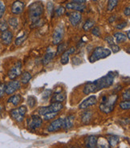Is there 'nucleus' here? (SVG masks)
Here are the masks:
<instances>
[{"label":"nucleus","mask_w":130,"mask_h":148,"mask_svg":"<svg viewBox=\"0 0 130 148\" xmlns=\"http://www.w3.org/2000/svg\"><path fill=\"white\" fill-rule=\"evenodd\" d=\"M44 5L40 2H35L30 5L28 8V17L32 23H38L40 17L44 14Z\"/></svg>","instance_id":"nucleus-2"},{"label":"nucleus","mask_w":130,"mask_h":148,"mask_svg":"<svg viewBox=\"0 0 130 148\" xmlns=\"http://www.w3.org/2000/svg\"><path fill=\"white\" fill-rule=\"evenodd\" d=\"M76 52V48H67L65 52H63L61 56V59H60V63L62 64L63 65L67 64L69 62V57H70L71 54H73Z\"/></svg>","instance_id":"nucleus-17"},{"label":"nucleus","mask_w":130,"mask_h":148,"mask_svg":"<svg viewBox=\"0 0 130 148\" xmlns=\"http://www.w3.org/2000/svg\"><path fill=\"white\" fill-rule=\"evenodd\" d=\"M115 77L116 74L113 72H109L105 76L100 77V79H98L97 81H94V82L97 85L98 90H100V89H105V88H108V87H110L113 85Z\"/></svg>","instance_id":"nucleus-4"},{"label":"nucleus","mask_w":130,"mask_h":148,"mask_svg":"<svg viewBox=\"0 0 130 148\" xmlns=\"http://www.w3.org/2000/svg\"><path fill=\"white\" fill-rule=\"evenodd\" d=\"M43 119H41L39 115H32L30 119L27 120V125L29 129L31 130H36L39 128L42 125Z\"/></svg>","instance_id":"nucleus-10"},{"label":"nucleus","mask_w":130,"mask_h":148,"mask_svg":"<svg viewBox=\"0 0 130 148\" xmlns=\"http://www.w3.org/2000/svg\"><path fill=\"white\" fill-rule=\"evenodd\" d=\"M108 143L110 147H116V145L119 143L120 138L117 136H115V135H110L108 137Z\"/></svg>","instance_id":"nucleus-24"},{"label":"nucleus","mask_w":130,"mask_h":148,"mask_svg":"<svg viewBox=\"0 0 130 148\" xmlns=\"http://www.w3.org/2000/svg\"><path fill=\"white\" fill-rule=\"evenodd\" d=\"M67 17L69 19V22L72 26H77L82 20V15L79 11H72L67 14Z\"/></svg>","instance_id":"nucleus-11"},{"label":"nucleus","mask_w":130,"mask_h":148,"mask_svg":"<svg viewBox=\"0 0 130 148\" xmlns=\"http://www.w3.org/2000/svg\"><path fill=\"white\" fill-rule=\"evenodd\" d=\"M22 98L20 94H12L11 95V97L8 98L7 102L8 103L12 104L14 106H19V103L22 101Z\"/></svg>","instance_id":"nucleus-22"},{"label":"nucleus","mask_w":130,"mask_h":148,"mask_svg":"<svg viewBox=\"0 0 130 148\" xmlns=\"http://www.w3.org/2000/svg\"><path fill=\"white\" fill-rule=\"evenodd\" d=\"M128 25V23L127 22H122V23H120L119 24H117L116 26V28L117 30H122L124 29L125 27Z\"/></svg>","instance_id":"nucleus-46"},{"label":"nucleus","mask_w":130,"mask_h":148,"mask_svg":"<svg viewBox=\"0 0 130 148\" xmlns=\"http://www.w3.org/2000/svg\"><path fill=\"white\" fill-rule=\"evenodd\" d=\"M97 91H99V90H98V88H97L95 82H88V83H86L85 85L84 86V89H83V92L86 95L97 92Z\"/></svg>","instance_id":"nucleus-16"},{"label":"nucleus","mask_w":130,"mask_h":148,"mask_svg":"<svg viewBox=\"0 0 130 148\" xmlns=\"http://www.w3.org/2000/svg\"><path fill=\"white\" fill-rule=\"evenodd\" d=\"M129 30H128V31H127V39H128V40H129V38H130V36H129Z\"/></svg>","instance_id":"nucleus-51"},{"label":"nucleus","mask_w":130,"mask_h":148,"mask_svg":"<svg viewBox=\"0 0 130 148\" xmlns=\"http://www.w3.org/2000/svg\"><path fill=\"white\" fill-rule=\"evenodd\" d=\"M63 106L61 102H52L50 106L40 107L38 110V113L40 115H44L50 114V113H58L63 109Z\"/></svg>","instance_id":"nucleus-5"},{"label":"nucleus","mask_w":130,"mask_h":148,"mask_svg":"<svg viewBox=\"0 0 130 148\" xmlns=\"http://www.w3.org/2000/svg\"><path fill=\"white\" fill-rule=\"evenodd\" d=\"M95 1H96V0H95Z\"/></svg>","instance_id":"nucleus-53"},{"label":"nucleus","mask_w":130,"mask_h":148,"mask_svg":"<svg viewBox=\"0 0 130 148\" xmlns=\"http://www.w3.org/2000/svg\"><path fill=\"white\" fill-rule=\"evenodd\" d=\"M97 148H111L110 147V146H109L108 143H105V141H103V142L99 143L98 144H97Z\"/></svg>","instance_id":"nucleus-44"},{"label":"nucleus","mask_w":130,"mask_h":148,"mask_svg":"<svg viewBox=\"0 0 130 148\" xmlns=\"http://www.w3.org/2000/svg\"><path fill=\"white\" fill-rule=\"evenodd\" d=\"M120 108L124 110H128L130 109V101H123L120 103Z\"/></svg>","instance_id":"nucleus-35"},{"label":"nucleus","mask_w":130,"mask_h":148,"mask_svg":"<svg viewBox=\"0 0 130 148\" xmlns=\"http://www.w3.org/2000/svg\"><path fill=\"white\" fill-rule=\"evenodd\" d=\"M6 94V84L3 82L0 83V98H3Z\"/></svg>","instance_id":"nucleus-39"},{"label":"nucleus","mask_w":130,"mask_h":148,"mask_svg":"<svg viewBox=\"0 0 130 148\" xmlns=\"http://www.w3.org/2000/svg\"><path fill=\"white\" fill-rule=\"evenodd\" d=\"M105 41L108 43V45H113V44H115L114 39H113V37L112 36H108L105 37Z\"/></svg>","instance_id":"nucleus-45"},{"label":"nucleus","mask_w":130,"mask_h":148,"mask_svg":"<svg viewBox=\"0 0 130 148\" xmlns=\"http://www.w3.org/2000/svg\"><path fill=\"white\" fill-rule=\"evenodd\" d=\"M84 144L87 148H96L97 144V138L94 135H89L85 138Z\"/></svg>","instance_id":"nucleus-19"},{"label":"nucleus","mask_w":130,"mask_h":148,"mask_svg":"<svg viewBox=\"0 0 130 148\" xmlns=\"http://www.w3.org/2000/svg\"><path fill=\"white\" fill-rule=\"evenodd\" d=\"M111 53L112 52L109 48H105L104 47H97L90 55L89 61L91 63H94L100 60L105 59L111 55Z\"/></svg>","instance_id":"nucleus-3"},{"label":"nucleus","mask_w":130,"mask_h":148,"mask_svg":"<svg viewBox=\"0 0 130 148\" xmlns=\"http://www.w3.org/2000/svg\"><path fill=\"white\" fill-rule=\"evenodd\" d=\"M8 25L11 27L12 29L16 30L19 27V20L16 17H11L8 19Z\"/></svg>","instance_id":"nucleus-28"},{"label":"nucleus","mask_w":130,"mask_h":148,"mask_svg":"<svg viewBox=\"0 0 130 148\" xmlns=\"http://www.w3.org/2000/svg\"><path fill=\"white\" fill-rule=\"evenodd\" d=\"M63 36H64V27H63V24L60 23L54 30L53 36H52L53 45H58L59 44H60L61 41L63 40Z\"/></svg>","instance_id":"nucleus-7"},{"label":"nucleus","mask_w":130,"mask_h":148,"mask_svg":"<svg viewBox=\"0 0 130 148\" xmlns=\"http://www.w3.org/2000/svg\"><path fill=\"white\" fill-rule=\"evenodd\" d=\"M63 119H55L53 122H51V124L49 125L48 130L49 132H54V131H57L60 130L63 127Z\"/></svg>","instance_id":"nucleus-15"},{"label":"nucleus","mask_w":130,"mask_h":148,"mask_svg":"<svg viewBox=\"0 0 130 148\" xmlns=\"http://www.w3.org/2000/svg\"><path fill=\"white\" fill-rule=\"evenodd\" d=\"M21 88V83L17 80H11L6 84V94L12 95Z\"/></svg>","instance_id":"nucleus-9"},{"label":"nucleus","mask_w":130,"mask_h":148,"mask_svg":"<svg viewBox=\"0 0 130 148\" xmlns=\"http://www.w3.org/2000/svg\"><path fill=\"white\" fill-rule=\"evenodd\" d=\"M93 118V114L91 111H87L84 112L81 117V121L84 124H88L91 121V119Z\"/></svg>","instance_id":"nucleus-26"},{"label":"nucleus","mask_w":130,"mask_h":148,"mask_svg":"<svg viewBox=\"0 0 130 148\" xmlns=\"http://www.w3.org/2000/svg\"><path fill=\"white\" fill-rule=\"evenodd\" d=\"M124 15L127 16V17H129L130 15V8L129 7H127V8H125V10H124Z\"/></svg>","instance_id":"nucleus-48"},{"label":"nucleus","mask_w":130,"mask_h":148,"mask_svg":"<svg viewBox=\"0 0 130 148\" xmlns=\"http://www.w3.org/2000/svg\"><path fill=\"white\" fill-rule=\"evenodd\" d=\"M91 32H92V34H93V36H97V37L100 36V30L98 27H93V28H92Z\"/></svg>","instance_id":"nucleus-41"},{"label":"nucleus","mask_w":130,"mask_h":148,"mask_svg":"<svg viewBox=\"0 0 130 148\" xmlns=\"http://www.w3.org/2000/svg\"><path fill=\"white\" fill-rule=\"evenodd\" d=\"M95 20H93L92 18H88V19H87L86 20V22L84 23V26H83V29L84 30V31H89L93 28V27L95 26Z\"/></svg>","instance_id":"nucleus-29"},{"label":"nucleus","mask_w":130,"mask_h":148,"mask_svg":"<svg viewBox=\"0 0 130 148\" xmlns=\"http://www.w3.org/2000/svg\"><path fill=\"white\" fill-rule=\"evenodd\" d=\"M8 27H9V25L7 22L3 18H0V32H3L5 31L8 30Z\"/></svg>","instance_id":"nucleus-31"},{"label":"nucleus","mask_w":130,"mask_h":148,"mask_svg":"<svg viewBox=\"0 0 130 148\" xmlns=\"http://www.w3.org/2000/svg\"><path fill=\"white\" fill-rule=\"evenodd\" d=\"M6 12V5L3 0H0V18H3Z\"/></svg>","instance_id":"nucleus-37"},{"label":"nucleus","mask_w":130,"mask_h":148,"mask_svg":"<svg viewBox=\"0 0 130 148\" xmlns=\"http://www.w3.org/2000/svg\"><path fill=\"white\" fill-rule=\"evenodd\" d=\"M51 95H52V91L49 90V89H47V90H45L44 92L43 93V97H44V98H48L49 96H51Z\"/></svg>","instance_id":"nucleus-47"},{"label":"nucleus","mask_w":130,"mask_h":148,"mask_svg":"<svg viewBox=\"0 0 130 148\" xmlns=\"http://www.w3.org/2000/svg\"><path fill=\"white\" fill-rule=\"evenodd\" d=\"M66 99V94L63 92H56L52 94V102H63Z\"/></svg>","instance_id":"nucleus-21"},{"label":"nucleus","mask_w":130,"mask_h":148,"mask_svg":"<svg viewBox=\"0 0 130 148\" xmlns=\"http://www.w3.org/2000/svg\"><path fill=\"white\" fill-rule=\"evenodd\" d=\"M65 8L68 9V10H74L75 11L82 12V11H84V10L86 9V6L84 4L76 3H68L66 4Z\"/></svg>","instance_id":"nucleus-18"},{"label":"nucleus","mask_w":130,"mask_h":148,"mask_svg":"<svg viewBox=\"0 0 130 148\" xmlns=\"http://www.w3.org/2000/svg\"><path fill=\"white\" fill-rule=\"evenodd\" d=\"M21 74H22V63L21 61H17L14 64V66L9 70L7 76L11 80H15Z\"/></svg>","instance_id":"nucleus-8"},{"label":"nucleus","mask_w":130,"mask_h":148,"mask_svg":"<svg viewBox=\"0 0 130 148\" xmlns=\"http://www.w3.org/2000/svg\"><path fill=\"white\" fill-rule=\"evenodd\" d=\"M36 103H37V100H36V98L35 97H28V98H27V104L29 105L30 107H34L36 105Z\"/></svg>","instance_id":"nucleus-36"},{"label":"nucleus","mask_w":130,"mask_h":148,"mask_svg":"<svg viewBox=\"0 0 130 148\" xmlns=\"http://www.w3.org/2000/svg\"><path fill=\"white\" fill-rule=\"evenodd\" d=\"M47 8H48V14L52 17H53V15H54V13H55V10H54V6H53V4L51 2H48V4H47Z\"/></svg>","instance_id":"nucleus-38"},{"label":"nucleus","mask_w":130,"mask_h":148,"mask_svg":"<svg viewBox=\"0 0 130 148\" xmlns=\"http://www.w3.org/2000/svg\"><path fill=\"white\" fill-rule=\"evenodd\" d=\"M119 0H108V5H107V10L108 11H112L117 6Z\"/></svg>","instance_id":"nucleus-30"},{"label":"nucleus","mask_w":130,"mask_h":148,"mask_svg":"<svg viewBox=\"0 0 130 148\" xmlns=\"http://www.w3.org/2000/svg\"><path fill=\"white\" fill-rule=\"evenodd\" d=\"M109 47H110V48H111V49H110L111 52H112L113 53H117V52L120 51V48L119 46H118L117 45H116V44L109 45Z\"/></svg>","instance_id":"nucleus-42"},{"label":"nucleus","mask_w":130,"mask_h":148,"mask_svg":"<svg viewBox=\"0 0 130 148\" xmlns=\"http://www.w3.org/2000/svg\"><path fill=\"white\" fill-rule=\"evenodd\" d=\"M113 38H115L116 42L117 44H122V43H125L127 41V36L122 32H114L113 33Z\"/></svg>","instance_id":"nucleus-23"},{"label":"nucleus","mask_w":130,"mask_h":148,"mask_svg":"<svg viewBox=\"0 0 130 148\" xmlns=\"http://www.w3.org/2000/svg\"><path fill=\"white\" fill-rule=\"evenodd\" d=\"M97 102V96L95 95H91L88 97H87L86 99L82 101L81 103L80 104L79 106V109L80 110H85L87 108L90 107V106H93L94 105H96Z\"/></svg>","instance_id":"nucleus-13"},{"label":"nucleus","mask_w":130,"mask_h":148,"mask_svg":"<svg viewBox=\"0 0 130 148\" xmlns=\"http://www.w3.org/2000/svg\"><path fill=\"white\" fill-rule=\"evenodd\" d=\"M67 148H76V147H71V146H69V147H67Z\"/></svg>","instance_id":"nucleus-52"},{"label":"nucleus","mask_w":130,"mask_h":148,"mask_svg":"<svg viewBox=\"0 0 130 148\" xmlns=\"http://www.w3.org/2000/svg\"><path fill=\"white\" fill-rule=\"evenodd\" d=\"M27 107L25 106H20L19 107L13 109L10 111V116L17 122H22L27 113Z\"/></svg>","instance_id":"nucleus-6"},{"label":"nucleus","mask_w":130,"mask_h":148,"mask_svg":"<svg viewBox=\"0 0 130 148\" xmlns=\"http://www.w3.org/2000/svg\"><path fill=\"white\" fill-rule=\"evenodd\" d=\"M87 0H72V3H80L84 4Z\"/></svg>","instance_id":"nucleus-49"},{"label":"nucleus","mask_w":130,"mask_h":148,"mask_svg":"<svg viewBox=\"0 0 130 148\" xmlns=\"http://www.w3.org/2000/svg\"><path fill=\"white\" fill-rule=\"evenodd\" d=\"M54 56H55V53L54 52H48V53H46L43 60H42V64L44 65L48 64L52 61V59L54 58Z\"/></svg>","instance_id":"nucleus-27"},{"label":"nucleus","mask_w":130,"mask_h":148,"mask_svg":"<svg viewBox=\"0 0 130 148\" xmlns=\"http://www.w3.org/2000/svg\"><path fill=\"white\" fill-rule=\"evenodd\" d=\"M26 39H27L26 34H23V35H22V36L17 37L15 40V45H16V46H20V45H22L24 41L26 40Z\"/></svg>","instance_id":"nucleus-32"},{"label":"nucleus","mask_w":130,"mask_h":148,"mask_svg":"<svg viewBox=\"0 0 130 148\" xmlns=\"http://www.w3.org/2000/svg\"><path fill=\"white\" fill-rule=\"evenodd\" d=\"M75 122V116L74 115H69L63 119V128L65 130H69L72 128L74 125Z\"/></svg>","instance_id":"nucleus-20"},{"label":"nucleus","mask_w":130,"mask_h":148,"mask_svg":"<svg viewBox=\"0 0 130 148\" xmlns=\"http://www.w3.org/2000/svg\"><path fill=\"white\" fill-rule=\"evenodd\" d=\"M116 19V15H112L111 17H110V18L108 19V21H109V23H112V21L114 22Z\"/></svg>","instance_id":"nucleus-50"},{"label":"nucleus","mask_w":130,"mask_h":148,"mask_svg":"<svg viewBox=\"0 0 130 148\" xmlns=\"http://www.w3.org/2000/svg\"><path fill=\"white\" fill-rule=\"evenodd\" d=\"M118 99V95L116 93H112L108 96H104L101 99L100 108V111H102L104 114H109L115 107L116 103Z\"/></svg>","instance_id":"nucleus-1"},{"label":"nucleus","mask_w":130,"mask_h":148,"mask_svg":"<svg viewBox=\"0 0 130 148\" xmlns=\"http://www.w3.org/2000/svg\"><path fill=\"white\" fill-rule=\"evenodd\" d=\"M24 8H25V4L23 2L20 0H16L11 4V13L13 15H20L24 10Z\"/></svg>","instance_id":"nucleus-12"},{"label":"nucleus","mask_w":130,"mask_h":148,"mask_svg":"<svg viewBox=\"0 0 130 148\" xmlns=\"http://www.w3.org/2000/svg\"><path fill=\"white\" fill-rule=\"evenodd\" d=\"M31 79V74L29 72H24L21 75V79H20V83H22L23 85H27L28 84L29 82Z\"/></svg>","instance_id":"nucleus-25"},{"label":"nucleus","mask_w":130,"mask_h":148,"mask_svg":"<svg viewBox=\"0 0 130 148\" xmlns=\"http://www.w3.org/2000/svg\"><path fill=\"white\" fill-rule=\"evenodd\" d=\"M122 98L125 101H129L130 100V89H128L126 91L122 93Z\"/></svg>","instance_id":"nucleus-43"},{"label":"nucleus","mask_w":130,"mask_h":148,"mask_svg":"<svg viewBox=\"0 0 130 148\" xmlns=\"http://www.w3.org/2000/svg\"><path fill=\"white\" fill-rule=\"evenodd\" d=\"M0 39H1V42L3 43V45L5 46H8L12 43L13 40V33L11 31L7 30L3 32H1L0 35Z\"/></svg>","instance_id":"nucleus-14"},{"label":"nucleus","mask_w":130,"mask_h":148,"mask_svg":"<svg viewBox=\"0 0 130 148\" xmlns=\"http://www.w3.org/2000/svg\"><path fill=\"white\" fill-rule=\"evenodd\" d=\"M67 49V43H60L58 45V48H57V54H60L65 52Z\"/></svg>","instance_id":"nucleus-33"},{"label":"nucleus","mask_w":130,"mask_h":148,"mask_svg":"<svg viewBox=\"0 0 130 148\" xmlns=\"http://www.w3.org/2000/svg\"><path fill=\"white\" fill-rule=\"evenodd\" d=\"M65 13V8L62 7V6H60V7H58V8H56V10H55V15L57 16V17H60V16H62Z\"/></svg>","instance_id":"nucleus-34"},{"label":"nucleus","mask_w":130,"mask_h":148,"mask_svg":"<svg viewBox=\"0 0 130 148\" xmlns=\"http://www.w3.org/2000/svg\"><path fill=\"white\" fill-rule=\"evenodd\" d=\"M59 113H50V114H48L44 116V119L45 121H48V120H51V119H53L56 118V116L58 115Z\"/></svg>","instance_id":"nucleus-40"}]
</instances>
